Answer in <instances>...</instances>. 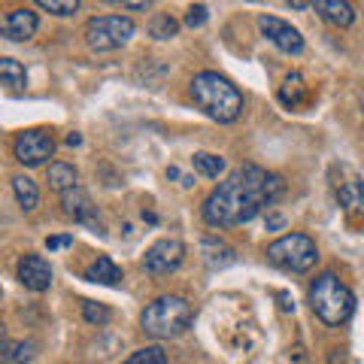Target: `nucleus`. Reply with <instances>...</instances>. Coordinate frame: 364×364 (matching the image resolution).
I'll return each instance as SVG.
<instances>
[{
    "mask_svg": "<svg viewBox=\"0 0 364 364\" xmlns=\"http://www.w3.org/2000/svg\"><path fill=\"white\" fill-rule=\"evenodd\" d=\"M286 191V182L277 173H267L258 164L237 167L225 182H219L203 200V222L213 228H234L277 203Z\"/></svg>",
    "mask_w": 364,
    "mask_h": 364,
    "instance_id": "nucleus-1",
    "label": "nucleus"
},
{
    "mask_svg": "<svg viewBox=\"0 0 364 364\" xmlns=\"http://www.w3.org/2000/svg\"><path fill=\"white\" fill-rule=\"evenodd\" d=\"M191 100L215 122H237L243 116V95L231 79H225L213 70H203L191 79Z\"/></svg>",
    "mask_w": 364,
    "mask_h": 364,
    "instance_id": "nucleus-2",
    "label": "nucleus"
},
{
    "mask_svg": "<svg viewBox=\"0 0 364 364\" xmlns=\"http://www.w3.org/2000/svg\"><path fill=\"white\" fill-rule=\"evenodd\" d=\"M310 306L325 325L337 328L355 313V294L334 273H318L310 286Z\"/></svg>",
    "mask_w": 364,
    "mask_h": 364,
    "instance_id": "nucleus-3",
    "label": "nucleus"
},
{
    "mask_svg": "<svg viewBox=\"0 0 364 364\" xmlns=\"http://www.w3.org/2000/svg\"><path fill=\"white\" fill-rule=\"evenodd\" d=\"M195 310L186 298H176V294H164V298H155L140 316L143 331L155 337V340H170L188 331Z\"/></svg>",
    "mask_w": 364,
    "mask_h": 364,
    "instance_id": "nucleus-4",
    "label": "nucleus"
},
{
    "mask_svg": "<svg viewBox=\"0 0 364 364\" xmlns=\"http://www.w3.org/2000/svg\"><path fill=\"white\" fill-rule=\"evenodd\" d=\"M267 261L289 273H306L316 267L318 249L306 234H286L267 246Z\"/></svg>",
    "mask_w": 364,
    "mask_h": 364,
    "instance_id": "nucleus-5",
    "label": "nucleus"
},
{
    "mask_svg": "<svg viewBox=\"0 0 364 364\" xmlns=\"http://www.w3.org/2000/svg\"><path fill=\"white\" fill-rule=\"evenodd\" d=\"M134 33H136V25L128 16H95L85 25V43L95 52H112V49H122Z\"/></svg>",
    "mask_w": 364,
    "mask_h": 364,
    "instance_id": "nucleus-6",
    "label": "nucleus"
},
{
    "mask_svg": "<svg viewBox=\"0 0 364 364\" xmlns=\"http://www.w3.org/2000/svg\"><path fill=\"white\" fill-rule=\"evenodd\" d=\"M13 152H16V161H18V164H25V167H40V164H46V158L55 155V140H52L49 131L31 128V131H21V134L16 136Z\"/></svg>",
    "mask_w": 364,
    "mask_h": 364,
    "instance_id": "nucleus-7",
    "label": "nucleus"
},
{
    "mask_svg": "<svg viewBox=\"0 0 364 364\" xmlns=\"http://www.w3.org/2000/svg\"><path fill=\"white\" fill-rule=\"evenodd\" d=\"M182 258H186V246H182V240H176V237H164V240L152 243L149 249H146L143 255V267L146 273H152V277H167V273H173Z\"/></svg>",
    "mask_w": 364,
    "mask_h": 364,
    "instance_id": "nucleus-8",
    "label": "nucleus"
},
{
    "mask_svg": "<svg viewBox=\"0 0 364 364\" xmlns=\"http://www.w3.org/2000/svg\"><path fill=\"white\" fill-rule=\"evenodd\" d=\"M258 28L261 33L277 46L279 52H286V55H301L304 52V37H301V31L298 28H291L289 21H282L277 16H258Z\"/></svg>",
    "mask_w": 364,
    "mask_h": 364,
    "instance_id": "nucleus-9",
    "label": "nucleus"
},
{
    "mask_svg": "<svg viewBox=\"0 0 364 364\" xmlns=\"http://www.w3.org/2000/svg\"><path fill=\"white\" fill-rule=\"evenodd\" d=\"M61 207H64V213L70 215L73 222L88 225V228H95L97 234H104V225H100V215H97L95 200H91L82 188H70V191H64V195H61Z\"/></svg>",
    "mask_w": 364,
    "mask_h": 364,
    "instance_id": "nucleus-10",
    "label": "nucleus"
},
{
    "mask_svg": "<svg viewBox=\"0 0 364 364\" xmlns=\"http://www.w3.org/2000/svg\"><path fill=\"white\" fill-rule=\"evenodd\" d=\"M18 282L31 291H46L52 286V267L43 255H25L18 261Z\"/></svg>",
    "mask_w": 364,
    "mask_h": 364,
    "instance_id": "nucleus-11",
    "label": "nucleus"
},
{
    "mask_svg": "<svg viewBox=\"0 0 364 364\" xmlns=\"http://www.w3.org/2000/svg\"><path fill=\"white\" fill-rule=\"evenodd\" d=\"M37 28H40V18H37V13H31V9H13L6 18H0V33L13 43L31 40L33 33H37Z\"/></svg>",
    "mask_w": 364,
    "mask_h": 364,
    "instance_id": "nucleus-12",
    "label": "nucleus"
},
{
    "mask_svg": "<svg viewBox=\"0 0 364 364\" xmlns=\"http://www.w3.org/2000/svg\"><path fill=\"white\" fill-rule=\"evenodd\" d=\"M313 9L334 28H349L352 21H355V9L343 4V0H316Z\"/></svg>",
    "mask_w": 364,
    "mask_h": 364,
    "instance_id": "nucleus-13",
    "label": "nucleus"
},
{
    "mask_svg": "<svg viewBox=\"0 0 364 364\" xmlns=\"http://www.w3.org/2000/svg\"><path fill=\"white\" fill-rule=\"evenodd\" d=\"M337 200H340V207H343L346 213L364 210V182L355 173H349L346 182H337Z\"/></svg>",
    "mask_w": 364,
    "mask_h": 364,
    "instance_id": "nucleus-14",
    "label": "nucleus"
},
{
    "mask_svg": "<svg viewBox=\"0 0 364 364\" xmlns=\"http://www.w3.org/2000/svg\"><path fill=\"white\" fill-rule=\"evenodd\" d=\"M200 249H203V261L213 267V270H222V267H231L234 261H237V252L228 243H222V240H215V237H207V240L200 243Z\"/></svg>",
    "mask_w": 364,
    "mask_h": 364,
    "instance_id": "nucleus-15",
    "label": "nucleus"
},
{
    "mask_svg": "<svg viewBox=\"0 0 364 364\" xmlns=\"http://www.w3.org/2000/svg\"><path fill=\"white\" fill-rule=\"evenodd\" d=\"M88 282H100V286H119L122 282V267L109 255H97V261L85 270Z\"/></svg>",
    "mask_w": 364,
    "mask_h": 364,
    "instance_id": "nucleus-16",
    "label": "nucleus"
},
{
    "mask_svg": "<svg viewBox=\"0 0 364 364\" xmlns=\"http://www.w3.org/2000/svg\"><path fill=\"white\" fill-rule=\"evenodd\" d=\"M279 100L289 109H298V107H304L306 100H310V88H306L301 73H289L286 76V82H282V88H279Z\"/></svg>",
    "mask_w": 364,
    "mask_h": 364,
    "instance_id": "nucleus-17",
    "label": "nucleus"
},
{
    "mask_svg": "<svg viewBox=\"0 0 364 364\" xmlns=\"http://www.w3.org/2000/svg\"><path fill=\"white\" fill-rule=\"evenodd\" d=\"M76 179H79L76 167L67 164V161H52L49 170H46V182H49V188L61 191V195L64 191H70V188H76Z\"/></svg>",
    "mask_w": 364,
    "mask_h": 364,
    "instance_id": "nucleus-18",
    "label": "nucleus"
},
{
    "mask_svg": "<svg viewBox=\"0 0 364 364\" xmlns=\"http://www.w3.org/2000/svg\"><path fill=\"white\" fill-rule=\"evenodd\" d=\"M37 355V343H13V340L0 337V361L4 364H25Z\"/></svg>",
    "mask_w": 364,
    "mask_h": 364,
    "instance_id": "nucleus-19",
    "label": "nucleus"
},
{
    "mask_svg": "<svg viewBox=\"0 0 364 364\" xmlns=\"http://www.w3.org/2000/svg\"><path fill=\"white\" fill-rule=\"evenodd\" d=\"M13 195L18 200V207L31 213V210H37V203H40V188H37V182L28 179V176H16L13 179Z\"/></svg>",
    "mask_w": 364,
    "mask_h": 364,
    "instance_id": "nucleus-20",
    "label": "nucleus"
},
{
    "mask_svg": "<svg viewBox=\"0 0 364 364\" xmlns=\"http://www.w3.org/2000/svg\"><path fill=\"white\" fill-rule=\"evenodd\" d=\"M25 67L16 58H0V85H9V88H25Z\"/></svg>",
    "mask_w": 364,
    "mask_h": 364,
    "instance_id": "nucleus-21",
    "label": "nucleus"
},
{
    "mask_svg": "<svg viewBox=\"0 0 364 364\" xmlns=\"http://www.w3.org/2000/svg\"><path fill=\"white\" fill-rule=\"evenodd\" d=\"M191 164H195V170H198L200 176L219 179V173L225 170V158H222V155H213V152H195Z\"/></svg>",
    "mask_w": 364,
    "mask_h": 364,
    "instance_id": "nucleus-22",
    "label": "nucleus"
},
{
    "mask_svg": "<svg viewBox=\"0 0 364 364\" xmlns=\"http://www.w3.org/2000/svg\"><path fill=\"white\" fill-rule=\"evenodd\" d=\"M179 33V21L167 13H158L152 21H149V37L152 40H173Z\"/></svg>",
    "mask_w": 364,
    "mask_h": 364,
    "instance_id": "nucleus-23",
    "label": "nucleus"
},
{
    "mask_svg": "<svg viewBox=\"0 0 364 364\" xmlns=\"http://www.w3.org/2000/svg\"><path fill=\"white\" fill-rule=\"evenodd\" d=\"M122 364H167V355H164L161 346H143V349L131 352Z\"/></svg>",
    "mask_w": 364,
    "mask_h": 364,
    "instance_id": "nucleus-24",
    "label": "nucleus"
},
{
    "mask_svg": "<svg viewBox=\"0 0 364 364\" xmlns=\"http://www.w3.org/2000/svg\"><path fill=\"white\" fill-rule=\"evenodd\" d=\"M82 318L88 325H107L109 318H112V310L104 304H95V301H85L82 304Z\"/></svg>",
    "mask_w": 364,
    "mask_h": 364,
    "instance_id": "nucleus-25",
    "label": "nucleus"
},
{
    "mask_svg": "<svg viewBox=\"0 0 364 364\" xmlns=\"http://www.w3.org/2000/svg\"><path fill=\"white\" fill-rule=\"evenodd\" d=\"M40 9H49L55 16H73L79 9V0H37Z\"/></svg>",
    "mask_w": 364,
    "mask_h": 364,
    "instance_id": "nucleus-26",
    "label": "nucleus"
},
{
    "mask_svg": "<svg viewBox=\"0 0 364 364\" xmlns=\"http://www.w3.org/2000/svg\"><path fill=\"white\" fill-rule=\"evenodd\" d=\"M207 16H210V13H207V6H203V4H198V6H191V9H188V16H186V25H188V28H200L203 21H207Z\"/></svg>",
    "mask_w": 364,
    "mask_h": 364,
    "instance_id": "nucleus-27",
    "label": "nucleus"
},
{
    "mask_svg": "<svg viewBox=\"0 0 364 364\" xmlns=\"http://www.w3.org/2000/svg\"><path fill=\"white\" fill-rule=\"evenodd\" d=\"M67 246H73V234H61V237H49V240H46V249H49V252L67 249Z\"/></svg>",
    "mask_w": 364,
    "mask_h": 364,
    "instance_id": "nucleus-28",
    "label": "nucleus"
},
{
    "mask_svg": "<svg viewBox=\"0 0 364 364\" xmlns=\"http://www.w3.org/2000/svg\"><path fill=\"white\" fill-rule=\"evenodd\" d=\"M282 225H286V219H282V215H267V228H270V231H279Z\"/></svg>",
    "mask_w": 364,
    "mask_h": 364,
    "instance_id": "nucleus-29",
    "label": "nucleus"
},
{
    "mask_svg": "<svg viewBox=\"0 0 364 364\" xmlns=\"http://www.w3.org/2000/svg\"><path fill=\"white\" fill-rule=\"evenodd\" d=\"M122 6H124V9H149V4H146V0H140V4H136V0H124Z\"/></svg>",
    "mask_w": 364,
    "mask_h": 364,
    "instance_id": "nucleus-30",
    "label": "nucleus"
},
{
    "mask_svg": "<svg viewBox=\"0 0 364 364\" xmlns=\"http://www.w3.org/2000/svg\"><path fill=\"white\" fill-rule=\"evenodd\" d=\"M79 143H82V136H79V134H70V136H67V146H79Z\"/></svg>",
    "mask_w": 364,
    "mask_h": 364,
    "instance_id": "nucleus-31",
    "label": "nucleus"
},
{
    "mask_svg": "<svg viewBox=\"0 0 364 364\" xmlns=\"http://www.w3.org/2000/svg\"><path fill=\"white\" fill-rule=\"evenodd\" d=\"M279 301H282V310H286V313H289L291 306H294V304H289V294H279Z\"/></svg>",
    "mask_w": 364,
    "mask_h": 364,
    "instance_id": "nucleus-32",
    "label": "nucleus"
}]
</instances>
